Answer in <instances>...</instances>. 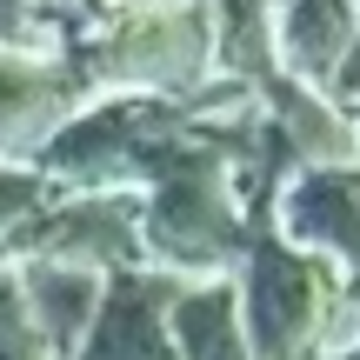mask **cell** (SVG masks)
Returning a JSON list of instances; mask_svg holds the SVG:
<instances>
[{
  "instance_id": "6da1fadb",
  "label": "cell",
  "mask_w": 360,
  "mask_h": 360,
  "mask_svg": "<svg viewBox=\"0 0 360 360\" xmlns=\"http://www.w3.org/2000/svg\"><path fill=\"white\" fill-rule=\"evenodd\" d=\"M67 53H74L87 94L193 101L220 80L214 7L207 0H120Z\"/></svg>"
},
{
  "instance_id": "7a4b0ae2",
  "label": "cell",
  "mask_w": 360,
  "mask_h": 360,
  "mask_svg": "<svg viewBox=\"0 0 360 360\" xmlns=\"http://www.w3.org/2000/svg\"><path fill=\"white\" fill-rule=\"evenodd\" d=\"M0 260H67V267L120 274L141 260V200L120 193H47L34 214L13 227Z\"/></svg>"
},
{
  "instance_id": "3957f363",
  "label": "cell",
  "mask_w": 360,
  "mask_h": 360,
  "mask_svg": "<svg viewBox=\"0 0 360 360\" xmlns=\"http://www.w3.org/2000/svg\"><path fill=\"white\" fill-rule=\"evenodd\" d=\"M87 80H80L74 53H20L0 47V160L7 167H34V154L87 107Z\"/></svg>"
},
{
  "instance_id": "277c9868",
  "label": "cell",
  "mask_w": 360,
  "mask_h": 360,
  "mask_svg": "<svg viewBox=\"0 0 360 360\" xmlns=\"http://www.w3.org/2000/svg\"><path fill=\"white\" fill-rule=\"evenodd\" d=\"M274 233L334 260L360 287V154L334 167H300L287 193H274Z\"/></svg>"
},
{
  "instance_id": "5b68a950",
  "label": "cell",
  "mask_w": 360,
  "mask_h": 360,
  "mask_svg": "<svg viewBox=\"0 0 360 360\" xmlns=\"http://www.w3.org/2000/svg\"><path fill=\"white\" fill-rule=\"evenodd\" d=\"M187 281L160 267H120L107 274V294H101V314H94L87 340H80L74 360H174L167 347V314H174V294Z\"/></svg>"
},
{
  "instance_id": "8992f818",
  "label": "cell",
  "mask_w": 360,
  "mask_h": 360,
  "mask_svg": "<svg viewBox=\"0 0 360 360\" xmlns=\"http://www.w3.org/2000/svg\"><path fill=\"white\" fill-rule=\"evenodd\" d=\"M20 287V307L34 321V334L47 340L53 360H74L80 340H87L94 314H101V294H107V274L94 267H67V260H0Z\"/></svg>"
},
{
  "instance_id": "52a82bcc",
  "label": "cell",
  "mask_w": 360,
  "mask_h": 360,
  "mask_svg": "<svg viewBox=\"0 0 360 360\" xmlns=\"http://www.w3.org/2000/svg\"><path fill=\"white\" fill-rule=\"evenodd\" d=\"M360 0H274V67L281 80L327 94L354 47Z\"/></svg>"
},
{
  "instance_id": "ba28073f",
  "label": "cell",
  "mask_w": 360,
  "mask_h": 360,
  "mask_svg": "<svg viewBox=\"0 0 360 360\" xmlns=\"http://www.w3.org/2000/svg\"><path fill=\"white\" fill-rule=\"evenodd\" d=\"M167 347H174V360H247L233 274H220V281H187V287L174 294Z\"/></svg>"
},
{
  "instance_id": "9c48e42d",
  "label": "cell",
  "mask_w": 360,
  "mask_h": 360,
  "mask_svg": "<svg viewBox=\"0 0 360 360\" xmlns=\"http://www.w3.org/2000/svg\"><path fill=\"white\" fill-rule=\"evenodd\" d=\"M0 360H53L47 340L34 334V321H27L20 307V287H13V274L0 267Z\"/></svg>"
},
{
  "instance_id": "30bf717a",
  "label": "cell",
  "mask_w": 360,
  "mask_h": 360,
  "mask_svg": "<svg viewBox=\"0 0 360 360\" xmlns=\"http://www.w3.org/2000/svg\"><path fill=\"white\" fill-rule=\"evenodd\" d=\"M47 193H53V187H47L34 167H7V160H0V247L13 240V227H20Z\"/></svg>"
},
{
  "instance_id": "8fae6325",
  "label": "cell",
  "mask_w": 360,
  "mask_h": 360,
  "mask_svg": "<svg viewBox=\"0 0 360 360\" xmlns=\"http://www.w3.org/2000/svg\"><path fill=\"white\" fill-rule=\"evenodd\" d=\"M327 101H334V107H354L360 101V27H354V47H347V60H340L334 87H327Z\"/></svg>"
}]
</instances>
